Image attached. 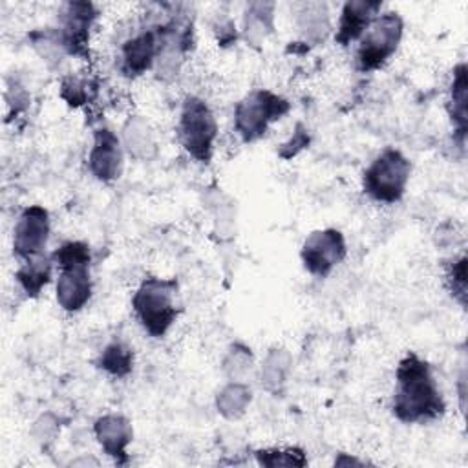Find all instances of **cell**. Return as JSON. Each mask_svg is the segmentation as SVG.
Masks as SVG:
<instances>
[{
    "instance_id": "1",
    "label": "cell",
    "mask_w": 468,
    "mask_h": 468,
    "mask_svg": "<svg viewBox=\"0 0 468 468\" xmlns=\"http://www.w3.org/2000/svg\"><path fill=\"white\" fill-rule=\"evenodd\" d=\"M393 413L399 420L413 424L437 419L444 413V399L437 388L431 367L415 353H408L395 371Z\"/></svg>"
},
{
    "instance_id": "2",
    "label": "cell",
    "mask_w": 468,
    "mask_h": 468,
    "mask_svg": "<svg viewBox=\"0 0 468 468\" xmlns=\"http://www.w3.org/2000/svg\"><path fill=\"white\" fill-rule=\"evenodd\" d=\"M176 280L146 278L132 298V305L141 325L155 338H161L176 322Z\"/></svg>"
},
{
    "instance_id": "3",
    "label": "cell",
    "mask_w": 468,
    "mask_h": 468,
    "mask_svg": "<svg viewBox=\"0 0 468 468\" xmlns=\"http://www.w3.org/2000/svg\"><path fill=\"white\" fill-rule=\"evenodd\" d=\"M410 172H411V165L402 155V152L395 148H386L364 170V177H362L364 192L375 201L395 203L406 192Z\"/></svg>"
},
{
    "instance_id": "4",
    "label": "cell",
    "mask_w": 468,
    "mask_h": 468,
    "mask_svg": "<svg viewBox=\"0 0 468 468\" xmlns=\"http://www.w3.org/2000/svg\"><path fill=\"white\" fill-rule=\"evenodd\" d=\"M291 104L287 99L269 91L254 90L243 97L234 112V124L243 141L260 139L271 122L282 119L289 112Z\"/></svg>"
},
{
    "instance_id": "5",
    "label": "cell",
    "mask_w": 468,
    "mask_h": 468,
    "mask_svg": "<svg viewBox=\"0 0 468 468\" xmlns=\"http://www.w3.org/2000/svg\"><path fill=\"white\" fill-rule=\"evenodd\" d=\"M218 135L216 119L205 101L186 97L179 117V139L185 150L199 163H208Z\"/></svg>"
},
{
    "instance_id": "6",
    "label": "cell",
    "mask_w": 468,
    "mask_h": 468,
    "mask_svg": "<svg viewBox=\"0 0 468 468\" xmlns=\"http://www.w3.org/2000/svg\"><path fill=\"white\" fill-rule=\"evenodd\" d=\"M402 18L397 13H384L373 18L366 33L360 37L356 49V68L360 71H373L397 51L402 37Z\"/></svg>"
},
{
    "instance_id": "7",
    "label": "cell",
    "mask_w": 468,
    "mask_h": 468,
    "mask_svg": "<svg viewBox=\"0 0 468 468\" xmlns=\"http://www.w3.org/2000/svg\"><path fill=\"white\" fill-rule=\"evenodd\" d=\"M303 267L314 276H327L346 256V241L340 230L324 229L311 232L300 250Z\"/></svg>"
},
{
    "instance_id": "8",
    "label": "cell",
    "mask_w": 468,
    "mask_h": 468,
    "mask_svg": "<svg viewBox=\"0 0 468 468\" xmlns=\"http://www.w3.org/2000/svg\"><path fill=\"white\" fill-rule=\"evenodd\" d=\"M49 236V216L40 205L24 208L13 230V252L20 261L37 258L46 249Z\"/></svg>"
},
{
    "instance_id": "9",
    "label": "cell",
    "mask_w": 468,
    "mask_h": 468,
    "mask_svg": "<svg viewBox=\"0 0 468 468\" xmlns=\"http://www.w3.org/2000/svg\"><path fill=\"white\" fill-rule=\"evenodd\" d=\"M95 16L97 11L90 2L66 4L62 13L60 42L71 55H86L90 27Z\"/></svg>"
},
{
    "instance_id": "10",
    "label": "cell",
    "mask_w": 468,
    "mask_h": 468,
    "mask_svg": "<svg viewBox=\"0 0 468 468\" xmlns=\"http://www.w3.org/2000/svg\"><path fill=\"white\" fill-rule=\"evenodd\" d=\"M122 165V155H121V146L117 135L108 130H97L93 146L90 152V170L97 179L110 181L119 177Z\"/></svg>"
},
{
    "instance_id": "11",
    "label": "cell",
    "mask_w": 468,
    "mask_h": 468,
    "mask_svg": "<svg viewBox=\"0 0 468 468\" xmlns=\"http://www.w3.org/2000/svg\"><path fill=\"white\" fill-rule=\"evenodd\" d=\"M91 296L90 265L62 267L57 280V300L66 311H79Z\"/></svg>"
},
{
    "instance_id": "12",
    "label": "cell",
    "mask_w": 468,
    "mask_h": 468,
    "mask_svg": "<svg viewBox=\"0 0 468 468\" xmlns=\"http://www.w3.org/2000/svg\"><path fill=\"white\" fill-rule=\"evenodd\" d=\"M380 2L369 0H349L342 7L338 29H336V42L340 46H347L353 40H358L369 24L373 22L377 11L380 9Z\"/></svg>"
},
{
    "instance_id": "13",
    "label": "cell",
    "mask_w": 468,
    "mask_h": 468,
    "mask_svg": "<svg viewBox=\"0 0 468 468\" xmlns=\"http://www.w3.org/2000/svg\"><path fill=\"white\" fill-rule=\"evenodd\" d=\"M95 435L108 455L117 463L126 461V444L132 441V426L121 415H104L95 422Z\"/></svg>"
},
{
    "instance_id": "14",
    "label": "cell",
    "mask_w": 468,
    "mask_h": 468,
    "mask_svg": "<svg viewBox=\"0 0 468 468\" xmlns=\"http://www.w3.org/2000/svg\"><path fill=\"white\" fill-rule=\"evenodd\" d=\"M157 38L154 31H144L135 38L128 40L122 48V71L128 77H137L144 73L155 57Z\"/></svg>"
},
{
    "instance_id": "15",
    "label": "cell",
    "mask_w": 468,
    "mask_h": 468,
    "mask_svg": "<svg viewBox=\"0 0 468 468\" xmlns=\"http://www.w3.org/2000/svg\"><path fill=\"white\" fill-rule=\"evenodd\" d=\"M51 265H53V260L46 258L44 254L22 261L15 278L27 296L31 298L38 296L40 291L48 285L51 278Z\"/></svg>"
},
{
    "instance_id": "16",
    "label": "cell",
    "mask_w": 468,
    "mask_h": 468,
    "mask_svg": "<svg viewBox=\"0 0 468 468\" xmlns=\"http://www.w3.org/2000/svg\"><path fill=\"white\" fill-rule=\"evenodd\" d=\"M450 115L461 139L466 133V66L459 64L453 73V84L450 90Z\"/></svg>"
},
{
    "instance_id": "17",
    "label": "cell",
    "mask_w": 468,
    "mask_h": 468,
    "mask_svg": "<svg viewBox=\"0 0 468 468\" xmlns=\"http://www.w3.org/2000/svg\"><path fill=\"white\" fill-rule=\"evenodd\" d=\"M132 364H133V353L130 347L122 346L121 342L110 344L102 351L101 360H99V366L115 377L128 375L132 371Z\"/></svg>"
},
{
    "instance_id": "18",
    "label": "cell",
    "mask_w": 468,
    "mask_h": 468,
    "mask_svg": "<svg viewBox=\"0 0 468 468\" xmlns=\"http://www.w3.org/2000/svg\"><path fill=\"white\" fill-rule=\"evenodd\" d=\"M51 260L58 269L71 267V265H90L91 254H90L88 243H84V241H68L51 254Z\"/></svg>"
},
{
    "instance_id": "19",
    "label": "cell",
    "mask_w": 468,
    "mask_h": 468,
    "mask_svg": "<svg viewBox=\"0 0 468 468\" xmlns=\"http://www.w3.org/2000/svg\"><path fill=\"white\" fill-rule=\"evenodd\" d=\"M256 459L260 464L265 466H303L305 455L298 448H287V450H258Z\"/></svg>"
},
{
    "instance_id": "20",
    "label": "cell",
    "mask_w": 468,
    "mask_h": 468,
    "mask_svg": "<svg viewBox=\"0 0 468 468\" xmlns=\"http://www.w3.org/2000/svg\"><path fill=\"white\" fill-rule=\"evenodd\" d=\"M450 282L453 294H459L461 303L464 305V294H466V258H461L457 263H453L450 271Z\"/></svg>"
}]
</instances>
